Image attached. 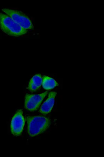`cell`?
<instances>
[{
	"label": "cell",
	"mask_w": 104,
	"mask_h": 157,
	"mask_svg": "<svg viewBox=\"0 0 104 157\" xmlns=\"http://www.w3.org/2000/svg\"><path fill=\"white\" fill-rule=\"evenodd\" d=\"M42 77L40 74L35 75L29 83L27 89L31 92L38 90L42 84Z\"/></svg>",
	"instance_id": "52a82bcc"
},
{
	"label": "cell",
	"mask_w": 104,
	"mask_h": 157,
	"mask_svg": "<svg viewBox=\"0 0 104 157\" xmlns=\"http://www.w3.org/2000/svg\"><path fill=\"white\" fill-rule=\"evenodd\" d=\"M42 77V85L43 88L45 90H52L59 85L56 81L52 78L47 76L46 75L43 76Z\"/></svg>",
	"instance_id": "ba28073f"
},
{
	"label": "cell",
	"mask_w": 104,
	"mask_h": 157,
	"mask_svg": "<svg viewBox=\"0 0 104 157\" xmlns=\"http://www.w3.org/2000/svg\"><path fill=\"white\" fill-rule=\"evenodd\" d=\"M25 120L22 110H17L13 117L11 124V130L15 136H21L23 131Z\"/></svg>",
	"instance_id": "5b68a950"
},
{
	"label": "cell",
	"mask_w": 104,
	"mask_h": 157,
	"mask_svg": "<svg viewBox=\"0 0 104 157\" xmlns=\"http://www.w3.org/2000/svg\"><path fill=\"white\" fill-rule=\"evenodd\" d=\"M0 27L6 34L18 37L26 34L28 30L25 29L5 13H0Z\"/></svg>",
	"instance_id": "7a4b0ae2"
},
{
	"label": "cell",
	"mask_w": 104,
	"mask_h": 157,
	"mask_svg": "<svg viewBox=\"0 0 104 157\" xmlns=\"http://www.w3.org/2000/svg\"><path fill=\"white\" fill-rule=\"evenodd\" d=\"M27 121V132L31 137L44 132L51 124L49 118L42 116H28Z\"/></svg>",
	"instance_id": "6da1fadb"
},
{
	"label": "cell",
	"mask_w": 104,
	"mask_h": 157,
	"mask_svg": "<svg viewBox=\"0 0 104 157\" xmlns=\"http://www.w3.org/2000/svg\"><path fill=\"white\" fill-rule=\"evenodd\" d=\"M56 94L57 93L54 92L49 93L47 99L43 103L40 108V113L46 115L51 112L54 105L55 99Z\"/></svg>",
	"instance_id": "8992f818"
},
{
	"label": "cell",
	"mask_w": 104,
	"mask_h": 157,
	"mask_svg": "<svg viewBox=\"0 0 104 157\" xmlns=\"http://www.w3.org/2000/svg\"><path fill=\"white\" fill-rule=\"evenodd\" d=\"M48 92L38 94H27L25 96V107L28 110L34 112L38 109Z\"/></svg>",
	"instance_id": "277c9868"
},
{
	"label": "cell",
	"mask_w": 104,
	"mask_h": 157,
	"mask_svg": "<svg viewBox=\"0 0 104 157\" xmlns=\"http://www.w3.org/2000/svg\"><path fill=\"white\" fill-rule=\"evenodd\" d=\"M2 11L25 29H34V26L31 20L23 12L18 10L7 9H2Z\"/></svg>",
	"instance_id": "3957f363"
}]
</instances>
